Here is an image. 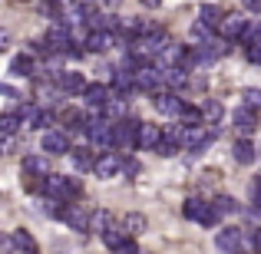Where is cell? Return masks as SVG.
I'll return each mask as SVG.
<instances>
[{
  "mask_svg": "<svg viewBox=\"0 0 261 254\" xmlns=\"http://www.w3.org/2000/svg\"><path fill=\"white\" fill-rule=\"evenodd\" d=\"M202 122H208V126H215V122H222V116H225V106L218 99H205L202 106Z\"/></svg>",
  "mask_w": 261,
  "mask_h": 254,
  "instance_id": "obj_20",
  "label": "cell"
},
{
  "mask_svg": "<svg viewBox=\"0 0 261 254\" xmlns=\"http://www.w3.org/2000/svg\"><path fill=\"white\" fill-rule=\"evenodd\" d=\"M152 102H155V109H159V112L175 116V119H178V112L185 109V99L175 93V89H159V93L152 96Z\"/></svg>",
  "mask_w": 261,
  "mask_h": 254,
  "instance_id": "obj_5",
  "label": "cell"
},
{
  "mask_svg": "<svg viewBox=\"0 0 261 254\" xmlns=\"http://www.w3.org/2000/svg\"><path fill=\"white\" fill-rule=\"evenodd\" d=\"M80 191H83V185H80V178H73V175H53L50 172V175L43 178V195L60 198V202L80 195Z\"/></svg>",
  "mask_w": 261,
  "mask_h": 254,
  "instance_id": "obj_1",
  "label": "cell"
},
{
  "mask_svg": "<svg viewBox=\"0 0 261 254\" xmlns=\"http://www.w3.org/2000/svg\"><path fill=\"white\" fill-rule=\"evenodd\" d=\"M212 205H215V211H218V215H231V211H235V202H231L228 195H218Z\"/></svg>",
  "mask_w": 261,
  "mask_h": 254,
  "instance_id": "obj_32",
  "label": "cell"
},
{
  "mask_svg": "<svg viewBox=\"0 0 261 254\" xmlns=\"http://www.w3.org/2000/svg\"><path fill=\"white\" fill-rule=\"evenodd\" d=\"M60 218H63L73 231H80V235H86V231H89V215L80 208V205H70V202H66L63 208H60Z\"/></svg>",
  "mask_w": 261,
  "mask_h": 254,
  "instance_id": "obj_9",
  "label": "cell"
},
{
  "mask_svg": "<svg viewBox=\"0 0 261 254\" xmlns=\"http://www.w3.org/2000/svg\"><path fill=\"white\" fill-rule=\"evenodd\" d=\"M93 172H96L99 178H113V175H119V172H122V155H119V152H113V149H109V152H99V155H96Z\"/></svg>",
  "mask_w": 261,
  "mask_h": 254,
  "instance_id": "obj_7",
  "label": "cell"
},
{
  "mask_svg": "<svg viewBox=\"0 0 261 254\" xmlns=\"http://www.w3.org/2000/svg\"><path fill=\"white\" fill-rule=\"evenodd\" d=\"M162 142V129L155 122H139V139H136V149H155Z\"/></svg>",
  "mask_w": 261,
  "mask_h": 254,
  "instance_id": "obj_13",
  "label": "cell"
},
{
  "mask_svg": "<svg viewBox=\"0 0 261 254\" xmlns=\"http://www.w3.org/2000/svg\"><path fill=\"white\" fill-rule=\"evenodd\" d=\"M218 37H225V40H231V43H238V40L245 37V30H248V23H245V17L242 13H225L222 20H218Z\"/></svg>",
  "mask_w": 261,
  "mask_h": 254,
  "instance_id": "obj_4",
  "label": "cell"
},
{
  "mask_svg": "<svg viewBox=\"0 0 261 254\" xmlns=\"http://www.w3.org/2000/svg\"><path fill=\"white\" fill-rule=\"evenodd\" d=\"M7 46H10V33L0 30V50H7Z\"/></svg>",
  "mask_w": 261,
  "mask_h": 254,
  "instance_id": "obj_38",
  "label": "cell"
},
{
  "mask_svg": "<svg viewBox=\"0 0 261 254\" xmlns=\"http://www.w3.org/2000/svg\"><path fill=\"white\" fill-rule=\"evenodd\" d=\"M20 112H0V135H17Z\"/></svg>",
  "mask_w": 261,
  "mask_h": 254,
  "instance_id": "obj_28",
  "label": "cell"
},
{
  "mask_svg": "<svg viewBox=\"0 0 261 254\" xmlns=\"http://www.w3.org/2000/svg\"><path fill=\"white\" fill-rule=\"evenodd\" d=\"M182 215L192 218V221H198V224H215L218 218H222L215 211V205H212V202H202V198H189V202L182 205Z\"/></svg>",
  "mask_w": 261,
  "mask_h": 254,
  "instance_id": "obj_2",
  "label": "cell"
},
{
  "mask_svg": "<svg viewBox=\"0 0 261 254\" xmlns=\"http://www.w3.org/2000/svg\"><path fill=\"white\" fill-rule=\"evenodd\" d=\"M40 149H43L46 155H66L70 152V139H66V132H60V129H43Z\"/></svg>",
  "mask_w": 261,
  "mask_h": 254,
  "instance_id": "obj_6",
  "label": "cell"
},
{
  "mask_svg": "<svg viewBox=\"0 0 261 254\" xmlns=\"http://www.w3.org/2000/svg\"><path fill=\"white\" fill-rule=\"evenodd\" d=\"M208 142H212V132L205 129V122H198V126H185V132H182V149L198 152V149H205Z\"/></svg>",
  "mask_w": 261,
  "mask_h": 254,
  "instance_id": "obj_8",
  "label": "cell"
},
{
  "mask_svg": "<svg viewBox=\"0 0 261 254\" xmlns=\"http://www.w3.org/2000/svg\"><path fill=\"white\" fill-rule=\"evenodd\" d=\"M136 139H139V119H119L113 122V146L116 149H136Z\"/></svg>",
  "mask_w": 261,
  "mask_h": 254,
  "instance_id": "obj_3",
  "label": "cell"
},
{
  "mask_svg": "<svg viewBox=\"0 0 261 254\" xmlns=\"http://www.w3.org/2000/svg\"><path fill=\"white\" fill-rule=\"evenodd\" d=\"M116 43V33L113 30H89L86 33V53H102Z\"/></svg>",
  "mask_w": 261,
  "mask_h": 254,
  "instance_id": "obj_12",
  "label": "cell"
},
{
  "mask_svg": "<svg viewBox=\"0 0 261 254\" xmlns=\"http://www.w3.org/2000/svg\"><path fill=\"white\" fill-rule=\"evenodd\" d=\"M178 119H182V126H198V122H202V109L198 106H185L182 112H178Z\"/></svg>",
  "mask_w": 261,
  "mask_h": 254,
  "instance_id": "obj_30",
  "label": "cell"
},
{
  "mask_svg": "<svg viewBox=\"0 0 261 254\" xmlns=\"http://www.w3.org/2000/svg\"><path fill=\"white\" fill-rule=\"evenodd\" d=\"M46 40H50L53 53H60V57H63V53L73 46V33H70V26H66V23H57L50 33H46Z\"/></svg>",
  "mask_w": 261,
  "mask_h": 254,
  "instance_id": "obj_11",
  "label": "cell"
},
{
  "mask_svg": "<svg viewBox=\"0 0 261 254\" xmlns=\"http://www.w3.org/2000/svg\"><path fill=\"white\" fill-rule=\"evenodd\" d=\"M146 215H139V211H133V215H126L122 218V228H126V235L129 238H136V235H142V231H146Z\"/></svg>",
  "mask_w": 261,
  "mask_h": 254,
  "instance_id": "obj_22",
  "label": "cell"
},
{
  "mask_svg": "<svg viewBox=\"0 0 261 254\" xmlns=\"http://www.w3.org/2000/svg\"><path fill=\"white\" fill-rule=\"evenodd\" d=\"M255 159H258V149L251 146L248 139H238L235 142V162H238V165H251Z\"/></svg>",
  "mask_w": 261,
  "mask_h": 254,
  "instance_id": "obj_21",
  "label": "cell"
},
{
  "mask_svg": "<svg viewBox=\"0 0 261 254\" xmlns=\"http://www.w3.org/2000/svg\"><path fill=\"white\" fill-rule=\"evenodd\" d=\"M109 224H113V215H109L106 208H99V211H93V215H89V231H106Z\"/></svg>",
  "mask_w": 261,
  "mask_h": 254,
  "instance_id": "obj_27",
  "label": "cell"
},
{
  "mask_svg": "<svg viewBox=\"0 0 261 254\" xmlns=\"http://www.w3.org/2000/svg\"><path fill=\"white\" fill-rule=\"evenodd\" d=\"M86 119H89V116L83 112V109H73V106H66L63 112H60V122H63L70 132H80V129H86Z\"/></svg>",
  "mask_w": 261,
  "mask_h": 254,
  "instance_id": "obj_17",
  "label": "cell"
},
{
  "mask_svg": "<svg viewBox=\"0 0 261 254\" xmlns=\"http://www.w3.org/2000/svg\"><path fill=\"white\" fill-rule=\"evenodd\" d=\"M142 4H146V7H152V10H155V7H159L162 0H142Z\"/></svg>",
  "mask_w": 261,
  "mask_h": 254,
  "instance_id": "obj_40",
  "label": "cell"
},
{
  "mask_svg": "<svg viewBox=\"0 0 261 254\" xmlns=\"http://www.w3.org/2000/svg\"><path fill=\"white\" fill-rule=\"evenodd\" d=\"M10 73L13 76H33L37 73V60H33V53H20V57L10 60Z\"/></svg>",
  "mask_w": 261,
  "mask_h": 254,
  "instance_id": "obj_18",
  "label": "cell"
},
{
  "mask_svg": "<svg viewBox=\"0 0 261 254\" xmlns=\"http://www.w3.org/2000/svg\"><path fill=\"white\" fill-rule=\"evenodd\" d=\"M215 244H218V251H225V254H238V248H242V231L238 228H222L218 238H215Z\"/></svg>",
  "mask_w": 261,
  "mask_h": 254,
  "instance_id": "obj_14",
  "label": "cell"
},
{
  "mask_svg": "<svg viewBox=\"0 0 261 254\" xmlns=\"http://www.w3.org/2000/svg\"><path fill=\"white\" fill-rule=\"evenodd\" d=\"M0 96H7V99H17V89L7 86V83H0Z\"/></svg>",
  "mask_w": 261,
  "mask_h": 254,
  "instance_id": "obj_36",
  "label": "cell"
},
{
  "mask_svg": "<svg viewBox=\"0 0 261 254\" xmlns=\"http://www.w3.org/2000/svg\"><path fill=\"white\" fill-rule=\"evenodd\" d=\"M231 122H235V129H238V135H251L258 129V116H255V109H238L235 116H231Z\"/></svg>",
  "mask_w": 261,
  "mask_h": 254,
  "instance_id": "obj_16",
  "label": "cell"
},
{
  "mask_svg": "<svg viewBox=\"0 0 261 254\" xmlns=\"http://www.w3.org/2000/svg\"><path fill=\"white\" fill-rule=\"evenodd\" d=\"M53 122H57V116H53V112H40V122H37V129H50Z\"/></svg>",
  "mask_w": 261,
  "mask_h": 254,
  "instance_id": "obj_34",
  "label": "cell"
},
{
  "mask_svg": "<svg viewBox=\"0 0 261 254\" xmlns=\"http://www.w3.org/2000/svg\"><path fill=\"white\" fill-rule=\"evenodd\" d=\"M57 86H60V93H70V96H83V89H86V79L80 76L76 70H70V73H60Z\"/></svg>",
  "mask_w": 261,
  "mask_h": 254,
  "instance_id": "obj_15",
  "label": "cell"
},
{
  "mask_svg": "<svg viewBox=\"0 0 261 254\" xmlns=\"http://www.w3.org/2000/svg\"><path fill=\"white\" fill-rule=\"evenodd\" d=\"M225 13H222V7H215V4H205L202 10H198V20H202L205 26H212V30H215L218 26V20H222Z\"/></svg>",
  "mask_w": 261,
  "mask_h": 254,
  "instance_id": "obj_25",
  "label": "cell"
},
{
  "mask_svg": "<svg viewBox=\"0 0 261 254\" xmlns=\"http://www.w3.org/2000/svg\"><path fill=\"white\" fill-rule=\"evenodd\" d=\"M255 251H258V254H261V228H258V231H255Z\"/></svg>",
  "mask_w": 261,
  "mask_h": 254,
  "instance_id": "obj_39",
  "label": "cell"
},
{
  "mask_svg": "<svg viewBox=\"0 0 261 254\" xmlns=\"http://www.w3.org/2000/svg\"><path fill=\"white\" fill-rule=\"evenodd\" d=\"M242 99H245V106H248V109H261V89H255V86L245 89Z\"/></svg>",
  "mask_w": 261,
  "mask_h": 254,
  "instance_id": "obj_31",
  "label": "cell"
},
{
  "mask_svg": "<svg viewBox=\"0 0 261 254\" xmlns=\"http://www.w3.org/2000/svg\"><path fill=\"white\" fill-rule=\"evenodd\" d=\"M70 152H73V165H76V172H93L96 155L89 152V149H70Z\"/></svg>",
  "mask_w": 261,
  "mask_h": 254,
  "instance_id": "obj_24",
  "label": "cell"
},
{
  "mask_svg": "<svg viewBox=\"0 0 261 254\" xmlns=\"http://www.w3.org/2000/svg\"><path fill=\"white\" fill-rule=\"evenodd\" d=\"M245 10H248V13H261V0H245Z\"/></svg>",
  "mask_w": 261,
  "mask_h": 254,
  "instance_id": "obj_37",
  "label": "cell"
},
{
  "mask_svg": "<svg viewBox=\"0 0 261 254\" xmlns=\"http://www.w3.org/2000/svg\"><path fill=\"white\" fill-rule=\"evenodd\" d=\"M109 96H113V89L106 83H86V89H83V99H86L89 109H102Z\"/></svg>",
  "mask_w": 261,
  "mask_h": 254,
  "instance_id": "obj_10",
  "label": "cell"
},
{
  "mask_svg": "<svg viewBox=\"0 0 261 254\" xmlns=\"http://www.w3.org/2000/svg\"><path fill=\"white\" fill-rule=\"evenodd\" d=\"M122 172H126V175H136V172H139V162L136 159H122Z\"/></svg>",
  "mask_w": 261,
  "mask_h": 254,
  "instance_id": "obj_35",
  "label": "cell"
},
{
  "mask_svg": "<svg viewBox=\"0 0 261 254\" xmlns=\"http://www.w3.org/2000/svg\"><path fill=\"white\" fill-rule=\"evenodd\" d=\"M23 172H30V175H50V162H46V155H27Z\"/></svg>",
  "mask_w": 261,
  "mask_h": 254,
  "instance_id": "obj_23",
  "label": "cell"
},
{
  "mask_svg": "<svg viewBox=\"0 0 261 254\" xmlns=\"http://www.w3.org/2000/svg\"><path fill=\"white\" fill-rule=\"evenodd\" d=\"M126 238H129V235H126V228H116V224H109V228L102 231V244H106V248H113V251L119 248Z\"/></svg>",
  "mask_w": 261,
  "mask_h": 254,
  "instance_id": "obj_26",
  "label": "cell"
},
{
  "mask_svg": "<svg viewBox=\"0 0 261 254\" xmlns=\"http://www.w3.org/2000/svg\"><path fill=\"white\" fill-rule=\"evenodd\" d=\"M17 112H20V122H27V126H33V129H37L40 112H43V109H37V106H30V102H23V106H20Z\"/></svg>",
  "mask_w": 261,
  "mask_h": 254,
  "instance_id": "obj_29",
  "label": "cell"
},
{
  "mask_svg": "<svg viewBox=\"0 0 261 254\" xmlns=\"http://www.w3.org/2000/svg\"><path fill=\"white\" fill-rule=\"evenodd\" d=\"M116 254H139V244H136L133 238H126V241H122L119 248H116Z\"/></svg>",
  "mask_w": 261,
  "mask_h": 254,
  "instance_id": "obj_33",
  "label": "cell"
},
{
  "mask_svg": "<svg viewBox=\"0 0 261 254\" xmlns=\"http://www.w3.org/2000/svg\"><path fill=\"white\" fill-rule=\"evenodd\" d=\"M10 241H13V248L23 251V254H37V251H40V248H37V238H33L27 228H17V231L10 235Z\"/></svg>",
  "mask_w": 261,
  "mask_h": 254,
  "instance_id": "obj_19",
  "label": "cell"
}]
</instances>
